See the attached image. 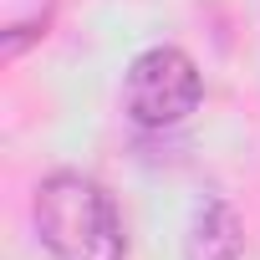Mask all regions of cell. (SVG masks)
<instances>
[{
  "mask_svg": "<svg viewBox=\"0 0 260 260\" xmlns=\"http://www.w3.org/2000/svg\"><path fill=\"white\" fill-rule=\"evenodd\" d=\"M36 235L56 260H122L127 235L112 194L87 174H46L36 184Z\"/></svg>",
  "mask_w": 260,
  "mask_h": 260,
  "instance_id": "1",
  "label": "cell"
},
{
  "mask_svg": "<svg viewBox=\"0 0 260 260\" xmlns=\"http://www.w3.org/2000/svg\"><path fill=\"white\" fill-rule=\"evenodd\" d=\"M204 97L199 67L179 46H148L122 77V107L138 127H179Z\"/></svg>",
  "mask_w": 260,
  "mask_h": 260,
  "instance_id": "2",
  "label": "cell"
},
{
  "mask_svg": "<svg viewBox=\"0 0 260 260\" xmlns=\"http://www.w3.org/2000/svg\"><path fill=\"white\" fill-rule=\"evenodd\" d=\"M245 250V224L240 214L224 204V199H199L194 204V219H189V235H184V255L189 260H240Z\"/></svg>",
  "mask_w": 260,
  "mask_h": 260,
  "instance_id": "3",
  "label": "cell"
}]
</instances>
